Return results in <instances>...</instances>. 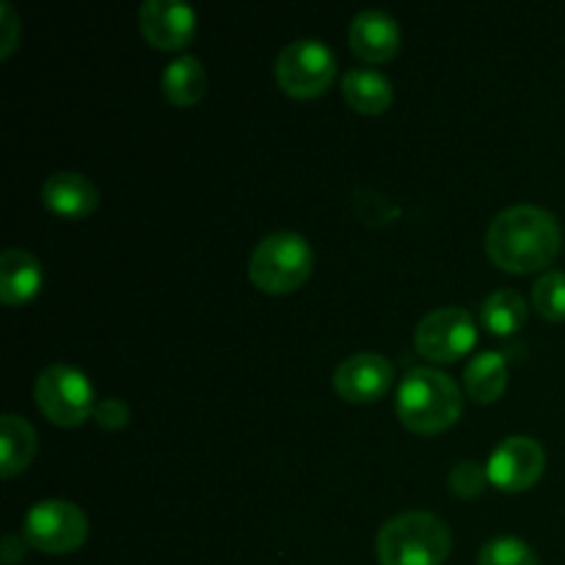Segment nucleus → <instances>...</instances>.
<instances>
[{"mask_svg":"<svg viewBox=\"0 0 565 565\" xmlns=\"http://www.w3.org/2000/svg\"><path fill=\"white\" fill-rule=\"evenodd\" d=\"M563 232L555 215L535 204L508 207L486 232V254L508 274H533L557 259Z\"/></svg>","mask_w":565,"mask_h":565,"instance_id":"1","label":"nucleus"},{"mask_svg":"<svg viewBox=\"0 0 565 565\" xmlns=\"http://www.w3.org/2000/svg\"><path fill=\"white\" fill-rule=\"evenodd\" d=\"M397 417L408 430L423 436L452 428L463 412V397L450 375L417 367L397 386Z\"/></svg>","mask_w":565,"mask_h":565,"instance_id":"2","label":"nucleus"},{"mask_svg":"<svg viewBox=\"0 0 565 565\" xmlns=\"http://www.w3.org/2000/svg\"><path fill=\"white\" fill-rule=\"evenodd\" d=\"M450 552V530L428 511H408L390 519L375 541L381 565H445Z\"/></svg>","mask_w":565,"mask_h":565,"instance_id":"3","label":"nucleus"},{"mask_svg":"<svg viewBox=\"0 0 565 565\" xmlns=\"http://www.w3.org/2000/svg\"><path fill=\"white\" fill-rule=\"evenodd\" d=\"M312 265L315 252L307 237L298 232H274L254 248L248 276L257 290L285 296L312 276Z\"/></svg>","mask_w":565,"mask_h":565,"instance_id":"4","label":"nucleus"},{"mask_svg":"<svg viewBox=\"0 0 565 565\" xmlns=\"http://www.w3.org/2000/svg\"><path fill=\"white\" fill-rule=\"evenodd\" d=\"M36 406L58 428H77L94 417V386L70 364H50L36 379Z\"/></svg>","mask_w":565,"mask_h":565,"instance_id":"5","label":"nucleus"},{"mask_svg":"<svg viewBox=\"0 0 565 565\" xmlns=\"http://www.w3.org/2000/svg\"><path fill=\"white\" fill-rule=\"evenodd\" d=\"M28 546L47 555H70L88 539V519L75 502L44 500L28 511L22 524Z\"/></svg>","mask_w":565,"mask_h":565,"instance_id":"6","label":"nucleus"},{"mask_svg":"<svg viewBox=\"0 0 565 565\" xmlns=\"http://www.w3.org/2000/svg\"><path fill=\"white\" fill-rule=\"evenodd\" d=\"M334 53L320 39H296L276 61V81L281 92L296 99L320 97L334 81Z\"/></svg>","mask_w":565,"mask_h":565,"instance_id":"7","label":"nucleus"},{"mask_svg":"<svg viewBox=\"0 0 565 565\" xmlns=\"http://www.w3.org/2000/svg\"><path fill=\"white\" fill-rule=\"evenodd\" d=\"M478 342V329L467 309L441 307L425 315L414 331V348L419 356L436 364H452L467 356Z\"/></svg>","mask_w":565,"mask_h":565,"instance_id":"8","label":"nucleus"},{"mask_svg":"<svg viewBox=\"0 0 565 565\" xmlns=\"http://www.w3.org/2000/svg\"><path fill=\"white\" fill-rule=\"evenodd\" d=\"M544 447L535 439H530V436H508L505 441H500V447L491 452L489 463H486L491 486L508 491V494L533 489L541 480V475H544Z\"/></svg>","mask_w":565,"mask_h":565,"instance_id":"9","label":"nucleus"},{"mask_svg":"<svg viewBox=\"0 0 565 565\" xmlns=\"http://www.w3.org/2000/svg\"><path fill=\"white\" fill-rule=\"evenodd\" d=\"M395 384V367L381 353H353L337 367L334 390L348 403H373Z\"/></svg>","mask_w":565,"mask_h":565,"instance_id":"10","label":"nucleus"},{"mask_svg":"<svg viewBox=\"0 0 565 565\" xmlns=\"http://www.w3.org/2000/svg\"><path fill=\"white\" fill-rule=\"evenodd\" d=\"M143 39L158 50H180L196 33V11L180 0H147L138 11Z\"/></svg>","mask_w":565,"mask_h":565,"instance_id":"11","label":"nucleus"},{"mask_svg":"<svg viewBox=\"0 0 565 565\" xmlns=\"http://www.w3.org/2000/svg\"><path fill=\"white\" fill-rule=\"evenodd\" d=\"M348 42H351V50L362 61L384 64L401 50V25L386 11H362V14L353 17Z\"/></svg>","mask_w":565,"mask_h":565,"instance_id":"12","label":"nucleus"},{"mask_svg":"<svg viewBox=\"0 0 565 565\" xmlns=\"http://www.w3.org/2000/svg\"><path fill=\"white\" fill-rule=\"evenodd\" d=\"M44 207L66 218H86L97 210L99 191L86 174L77 171H55L42 185Z\"/></svg>","mask_w":565,"mask_h":565,"instance_id":"13","label":"nucleus"},{"mask_svg":"<svg viewBox=\"0 0 565 565\" xmlns=\"http://www.w3.org/2000/svg\"><path fill=\"white\" fill-rule=\"evenodd\" d=\"M42 263L33 254L22 252V248L3 252V257H0V298H3V303H9V307L28 303L42 290Z\"/></svg>","mask_w":565,"mask_h":565,"instance_id":"14","label":"nucleus"},{"mask_svg":"<svg viewBox=\"0 0 565 565\" xmlns=\"http://www.w3.org/2000/svg\"><path fill=\"white\" fill-rule=\"evenodd\" d=\"M36 430L25 417L17 414H3L0 417V475L3 478H14V475L25 472L31 467L33 456H36Z\"/></svg>","mask_w":565,"mask_h":565,"instance_id":"15","label":"nucleus"},{"mask_svg":"<svg viewBox=\"0 0 565 565\" xmlns=\"http://www.w3.org/2000/svg\"><path fill=\"white\" fill-rule=\"evenodd\" d=\"M342 94H345L348 105L359 114L379 116L392 105V83L390 77L381 75L375 70H351L342 77Z\"/></svg>","mask_w":565,"mask_h":565,"instance_id":"16","label":"nucleus"},{"mask_svg":"<svg viewBox=\"0 0 565 565\" xmlns=\"http://www.w3.org/2000/svg\"><path fill=\"white\" fill-rule=\"evenodd\" d=\"M508 386V362L502 353L483 351L467 364L463 390L475 403H494Z\"/></svg>","mask_w":565,"mask_h":565,"instance_id":"17","label":"nucleus"},{"mask_svg":"<svg viewBox=\"0 0 565 565\" xmlns=\"http://www.w3.org/2000/svg\"><path fill=\"white\" fill-rule=\"evenodd\" d=\"M204 88H207V72H204L202 61L193 58V55H180L166 66L163 92L169 103L191 108L204 97Z\"/></svg>","mask_w":565,"mask_h":565,"instance_id":"18","label":"nucleus"},{"mask_svg":"<svg viewBox=\"0 0 565 565\" xmlns=\"http://www.w3.org/2000/svg\"><path fill=\"white\" fill-rule=\"evenodd\" d=\"M480 320L497 337H513L527 323V301L516 290H497L480 307Z\"/></svg>","mask_w":565,"mask_h":565,"instance_id":"19","label":"nucleus"},{"mask_svg":"<svg viewBox=\"0 0 565 565\" xmlns=\"http://www.w3.org/2000/svg\"><path fill=\"white\" fill-rule=\"evenodd\" d=\"M533 309L544 320L563 323L565 320V274L550 270L533 285Z\"/></svg>","mask_w":565,"mask_h":565,"instance_id":"20","label":"nucleus"},{"mask_svg":"<svg viewBox=\"0 0 565 565\" xmlns=\"http://www.w3.org/2000/svg\"><path fill=\"white\" fill-rule=\"evenodd\" d=\"M478 565H539V555L522 539H491L480 550Z\"/></svg>","mask_w":565,"mask_h":565,"instance_id":"21","label":"nucleus"},{"mask_svg":"<svg viewBox=\"0 0 565 565\" xmlns=\"http://www.w3.org/2000/svg\"><path fill=\"white\" fill-rule=\"evenodd\" d=\"M486 483H491L489 469H486L480 461H472V458H467V461H458L456 467H452L450 491L456 497L472 500V497L483 494Z\"/></svg>","mask_w":565,"mask_h":565,"instance_id":"22","label":"nucleus"},{"mask_svg":"<svg viewBox=\"0 0 565 565\" xmlns=\"http://www.w3.org/2000/svg\"><path fill=\"white\" fill-rule=\"evenodd\" d=\"M94 423L105 430H121L130 423V406L119 397H105L94 406Z\"/></svg>","mask_w":565,"mask_h":565,"instance_id":"23","label":"nucleus"},{"mask_svg":"<svg viewBox=\"0 0 565 565\" xmlns=\"http://www.w3.org/2000/svg\"><path fill=\"white\" fill-rule=\"evenodd\" d=\"M0 58H9L20 42V20L9 3H0Z\"/></svg>","mask_w":565,"mask_h":565,"instance_id":"24","label":"nucleus"},{"mask_svg":"<svg viewBox=\"0 0 565 565\" xmlns=\"http://www.w3.org/2000/svg\"><path fill=\"white\" fill-rule=\"evenodd\" d=\"M25 535H17V533H9L3 539V552H0V557H3L6 565H14L20 563L22 557H25Z\"/></svg>","mask_w":565,"mask_h":565,"instance_id":"25","label":"nucleus"}]
</instances>
